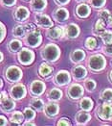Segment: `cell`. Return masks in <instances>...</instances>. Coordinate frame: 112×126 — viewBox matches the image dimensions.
<instances>
[{"mask_svg":"<svg viewBox=\"0 0 112 126\" xmlns=\"http://www.w3.org/2000/svg\"><path fill=\"white\" fill-rule=\"evenodd\" d=\"M61 55V47L56 43H48L40 50V56L42 60L50 63H57Z\"/></svg>","mask_w":112,"mask_h":126,"instance_id":"obj_1","label":"cell"},{"mask_svg":"<svg viewBox=\"0 0 112 126\" xmlns=\"http://www.w3.org/2000/svg\"><path fill=\"white\" fill-rule=\"evenodd\" d=\"M106 59L102 54H94L91 55L87 60V66L93 72L102 71L106 66Z\"/></svg>","mask_w":112,"mask_h":126,"instance_id":"obj_2","label":"cell"},{"mask_svg":"<svg viewBox=\"0 0 112 126\" xmlns=\"http://www.w3.org/2000/svg\"><path fill=\"white\" fill-rule=\"evenodd\" d=\"M42 41H43V37L41 35L40 31L37 30V29H35L33 31L28 32L26 34V36L24 37V39H23L24 43L30 48L39 47L41 43H42Z\"/></svg>","mask_w":112,"mask_h":126,"instance_id":"obj_3","label":"cell"},{"mask_svg":"<svg viewBox=\"0 0 112 126\" xmlns=\"http://www.w3.org/2000/svg\"><path fill=\"white\" fill-rule=\"evenodd\" d=\"M4 76L5 79L9 83H17L20 82L23 78V71L19 66L17 65H9L4 70Z\"/></svg>","mask_w":112,"mask_h":126,"instance_id":"obj_4","label":"cell"},{"mask_svg":"<svg viewBox=\"0 0 112 126\" xmlns=\"http://www.w3.org/2000/svg\"><path fill=\"white\" fill-rule=\"evenodd\" d=\"M35 59H36V54L29 47H22L17 52V61L24 66L31 65L35 62Z\"/></svg>","mask_w":112,"mask_h":126,"instance_id":"obj_5","label":"cell"},{"mask_svg":"<svg viewBox=\"0 0 112 126\" xmlns=\"http://www.w3.org/2000/svg\"><path fill=\"white\" fill-rule=\"evenodd\" d=\"M96 116L102 121L112 120V102H103L96 110Z\"/></svg>","mask_w":112,"mask_h":126,"instance_id":"obj_6","label":"cell"},{"mask_svg":"<svg viewBox=\"0 0 112 126\" xmlns=\"http://www.w3.org/2000/svg\"><path fill=\"white\" fill-rule=\"evenodd\" d=\"M27 93H28V91H27L26 86L22 83L17 82V83H14L11 87L9 94L13 100L17 101V100L24 99L27 95Z\"/></svg>","mask_w":112,"mask_h":126,"instance_id":"obj_7","label":"cell"},{"mask_svg":"<svg viewBox=\"0 0 112 126\" xmlns=\"http://www.w3.org/2000/svg\"><path fill=\"white\" fill-rule=\"evenodd\" d=\"M72 75L68 70L61 69L59 70L53 77V82L54 84L58 87H65L71 83Z\"/></svg>","mask_w":112,"mask_h":126,"instance_id":"obj_8","label":"cell"},{"mask_svg":"<svg viewBox=\"0 0 112 126\" xmlns=\"http://www.w3.org/2000/svg\"><path fill=\"white\" fill-rule=\"evenodd\" d=\"M84 94V87L78 83L71 84L66 89V95L73 101L81 99Z\"/></svg>","mask_w":112,"mask_h":126,"instance_id":"obj_9","label":"cell"},{"mask_svg":"<svg viewBox=\"0 0 112 126\" xmlns=\"http://www.w3.org/2000/svg\"><path fill=\"white\" fill-rule=\"evenodd\" d=\"M46 91V84L41 80H33L29 86V92L33 97H40Z\"/></svg>","mask_w":112,"mask_h":126,"instance_id":"obj_10","label":"cell"},{"mask_svg":"<svg viewBox=\"0 0 112 126\" xmlns=\"http://www.w3.org/2000/svg\"><path fill=\"white\" fill-rule=\"evenodd\" d=\"M35 20H36L37 25L40 28L49 29V28L54 26V22H53L51 17L49 16L43 14V13H36Z\"/></svg>","mask_w":112,"mask_h":126,"instance_id":"obj_11","label":"cell"},{"mask_svg":"<svg viewBox=\"0 0 112 126\" xmlns=\"http://www.w3.org/2000/svg\"><path fill=\"white\" fill-rule=\"evenodd\" d=\"M12 16L17 22H25L30 17V10L25 6H17L13 11Z\"/></svg>","mask_w":112,"mask_h":126,"instance_id":"obj_12","label":"cell"},{"mask_svg":"<svg viewBox=\"0 0 112 126\" xmlns=\"http://www.w3.org/2000/svg\"><path fill=\"white\" fill-rule=\"evenodd\" d=\"M60 105L56 103V101H49L46 103L43 108V113L46 117L48 118H54L59 115L60 113Z\"/></svg>","mask_w":112,"mask_h":126,"instance_id":"obj_13","label":"cell"},{"mask_svg":"<svg viewBox=\"0 0 112 126\" xmlns=\"http://www.w3.org/2000/svg\"><path fill=\"white\" fill-rule=\"evenodd\" d=\"M46 36H47L48 39H50L52 41H59V40H61L62 38L65 37L64 27H61V26L51 27V28L47 29V31H46Z\"/></svg>","mask_w":112,"mask_h":126,"instance_id":"obj_14","label":"cell"},{"mask_svg":"<svg viewBox=\"0 0 112 126\" xmlns=\"http://www.w3.org/2000/svg\"><path fill=\"white\" fill-rule=\"evenodd\" d=\"M91 14V8L86 3L82 2L75 8V16L80 19H85L87 18Z\"/></svg>","mask_w":112,"mask_h":126,"instance_id":"obj_15","label":"cell"},{"mask_svg":"<svg viewBox=\"0 0 112 126\" xmlns=\"http://www.w3.org/2000/svg\"><path fill=\"white\" fill-rule=\"evenodd\" d=\"M16 107L15 100H13L12 97H5V98H1L0 100V109L3 113L5 114H11Z\"/></svg>","mask_w":112,"mask_h":126,"instance_id":"obj_16","label":"cell"},{"mask_svg":"<svg viewBox=\"0 0 112 126\" xmlns=\"http://www.w3.org/2000/svg\"><path fill=\"white\" fill-rule=\"evenodd\" d=\"M64 33H65V37L70 39V40H74L77 39L80 34H81V29L80 26L76 23H69L66 26H64Z\"/></svg>","mask_w":112,"mask_h":126,"instance_id":"obj_17","label":"cell"},{"mask_svg":"<svg viewBox=\"0 0 112 126\" xmlns=\"http://www.w3.org/2000/svg\"><path fill=\"white\" fill-rule=\"evenodd\" d=\"M69 11L67 10L65 7L60 6L59 8H57L53 13V18L57 22L61 23V22H65L69 18Z\"/></svg>","mask_w":112,"mask_h":126,"instance_id":"obj_18","label":"cell"},{"mask_svg":"<svg viewBox=\"0 0 112 126\" xmlns=\"http://www.w3.org/2000/svg\"><path fill=\"white\" fill-rule=\"evenodd\" d=\"M87 74H88V71H87L86 67L82 65V64H78V65L74 66L71 70L72 77L76 81H81V80L85 79Z\"/></svg>","mask_w":112,"mask_h":126,"instance_id":"obj_19","label":"cell"},{"mask_svg":"<svg viewBox=\"0 0 112 126\" xmlns=\"http://www.w3.org/2000/svg\"><path fill=\"white\" fill-rule=\"evenodd\" d=\"M37 72L40 77L44 79H48L49 77H51L52 73L54 72V66L48 62H44L39 64Z\"/></svg>","mask_w":112,"mask_h":126,"instance_id":"obj_20","label":"cell"},{"mask_svg":"<svg viewBox=\"0 0 112 126\" xmlns=\"http://www.w3.org/2000/svg\"><path fill=\"white\" fill-rule=\"evenodd\" d=\"M91 118L92 116L89 114V112L82 111V110L79 111L75 116V120L77 125H86L91 120Z\"/></svg>","mask_w":112,"mask_h":126,"instance_id":"obj_21","label":"cell"},{"mask_svg":"<svg viewBox=\"0 0 112 126\" xmlns=\"http://www.w3.org/2000/svg\"><path fill=\"white\" fill-rule=\"evenodd\" d=\"M47 6H48L47 0H31L30 1L31 10L35 13H42L43 11L46 10Z\"/></svg>","mask_w":112,"mask_h":126,"instance_id":"obj_22","label":"cell"},{"mask_svg":"<svg viewBox=\"0 0 112 126\" xmlns=\"http://www.w3.org/2000/svg\"><path fill=\"white\" fill-rule=\"evenodd\" d=\"M85 57H86L85 52L82 49H80V48L74 49L70 54V60H71L72 63H82V61H84Z\"/></svg>","mask_w":112,"mask_h":126,"instance_id":"obj_23","label":"cell"},{"mask_svg":"<svg viewBox=\"0 0 112 126\" xmlns=\"http://www.w3.org/2000/svg\"><path fill=\"white\" fill-rule=\"evenodd\" d=\"M24 119H25V117H24L23 113L20 111H14V110L11 113L10 118H9L11 123L16 124V125H21L24 122Z\"/></svg>","mask_w":112,"mask_h":126,"instance_id":"obj_24","label":"cell"},{"mask_svg":"<svg viewBox=\"0 0 112 126\" xmlns=\"http://www.w3.org/2000/svg\"><path fill=\"white\" fill-rule=\"evenodd\" d=\"M47 98L50 101H60L62 96H63V93L61 89L59 88H52L51 90H49L47 92Z\"/></svg>","mask_w":112,"mask_h":126,"instance_id":"obj_25","label":"cell"},{"mask_svg":"<svg viewBox=\"0 0 112 126\" xmlns=\"http://www.w3.org/2000/svg\"><path fill=\"white\" fill-rule=\"evenodd\" d=\"M79 106L82 111H86V112H91L93 107H94V101L92 100L90 97H83L80 99L79 102Z\"/></svg>","mask_w":112,"mask_h":126,"instance_id":"obj_26","label":"cell"},{"mask_svg":"<svg viewBox=\"0 0 112 126\" xmlns=\"http://www.w3.org/2000/svg\"><path fill=\"white\" fill-rule=\"evenodd\" d=\"M23 47V43L20 41V39H12L8 43V49L12 53H17L21 48Z\"/></svg>","mask_w":112,"mask_h":126,"instance_id":"obj_27","label":"cell"},{"mask_svg":"<svg viewBox=\"0 0 112 126\" xmlns=\"http://www.w3.org/2000/svg\"><path fill=\"white\" fill-rule=\"evenodd\" d=\"M106 30V23L104 21L99 18L98 20L96 21V23L94 24V27H93V34L95 36H101L103 32Z\"/></svg>","mask_w":112,"mask_h":126,"instance_id":"obj_28","label":"cell"},{"mask_svg":"<svg viewBox=\"0 0 112 126\" xmlns=\"http://www.w3.org/2000/svg\"><path fill=\"white\" fill-rule=\"evenodd\" d=\"M29 105L33 109H35L37 112H41V111H43V108H44L45 103H44V101L41 98H39V97H33L30 100Z\"/></svg>","mask_w":112,"mask_h":126,"instance_id":"obj_29","label":"cell"},{"mask_svg":"<svg viewBox=\"0 0 112 126\" xmlns=\"http://www.w3.org/2000/svg\"><path fill=\"white\" fill-rule=\"evenodd\" d=\"M28 31L25 25H16L12 29V35L14 36V38H17V39H24Z\"/></svg>","mask_w":112,"mask_h":126,"instance_id":"obj_30","label":"cell"},{"mask_svg":"<svg viewBox=\"0 0 112 126\" xmlns=\"http://www.w3.org/2000/svg\"><path fill=\"white\" fill-rule=\"evenodd\" d=\"M37 111L35 109H33L31 106L29 107H26L24 110H23V115L25 117V120H34L37 116Z\"/></svg>","mask_w":112,"mask_h":126,"instance_id":"obj_31","label":"cell"},{"mask_svg":"<svg viewBox=\"0 0 112 126\" xmlns=\"http://www.w3.org/2000/svg\"><path fill=\"white\" fill-rule=\"evenodd\" d=\"M98 16H99V18H101V19H102V20L104 21L106 24H109V22H110V20H111L112 14L109 10L102 9V10H101L100 12H99Z\"/></svg>","mask_w":112,"mask_h":126,"instance_id":"obj_32","label":"cell"},{"mask_svg":"<svg viewBox=\"0 0 112 126\" xmlns=\"http://www.w3.org/2000/svg\"><path fill=\"white\" fill-rule=\"evenodd\" d=\"M83 87H84V90H86L87 92L89 93H92L96 90L97 88V83L94 79H91V78H87L84 80L83 82Z\"/></svg>","mask_w":112,"mask_h":126,"instance_id":"obj_33","label":"cell"},{"mask_svg":"<svg viewBox=\"0 0 112 126\" xmlns=\"http://www.w3.org/2000/svg\"><path fill=\"white\" fill-rule=\"evenodd\" d=\"M100 97L103 102H112V89L106 88L102 90L100 94Z\"/></svg>","mask_w":112,"mask_h":126,"instance_id":"obj_34","label":"cell"},{"mask_svg":"<svg viewBox=\"0 0 112 126\" xmlns=\"http://www.w3.org/2000/svg\"><path fill=\"white\" fill-rule=\"evenodd\" d=\"M97 40L94 38V37H88L86 40H85V42H84V46L86 49L88 50H94L96 47H97Z\"/></svg>","mask_w":112,"mask_h":126,"instance_id":"obj_35","label":"cell"},{"mask_svg":"<svg viewBox=\"0 0 112 126\" xmlns=\"http://www.w3.org/2000/svg\"><path fill=\"white\" fill-rule=\"evenodd\" d=\"M103 44H110L112 43V30H105L100 36Z\"/></svg>","mask_w":112,"mask_h":126,"instance_id":"obj_36","label":"cell"},{"mask_svg":"<svg viewBox=\"0 0 112 126\" xmlns=\"http://www.w3.org/2000/svg\"><path fill=\"white\" fill-rule=\"evenodd\" d=\"M89 4L94 9H102L106 4V0H89Z\"/></svg>","mask_w":112,"mask_h":126,"instance_id":"obj_37","label":"cell"},{"mask_svg":"<svg viewBox=\"0 0 112 126\" xmlns=\"http://www.w3.org/2000/svg\"><path fill=\"white\" fill-rule=\"evenodd\" d=\"M7 35V28L6 26L0 21V43L3 42Z\"/></svg>","mask_w":112,"mask_h":126,"instance_id":"obj_38","label":"cell"},{"mask_svg":"<svg viewBox=\"0 0 112 126\" xmlns=\"http://www.w3.org/2000/svg\"><path fill=\"white\" fill-rule=\"evenodd\" d=\"M57 125L58 126H71L72 123L69 118H67V117H61V118H60V119L58 120Z\"/></svg>","mask_w":112,"mask_h":126,"instance_id":"obj_39","label":"cell"},{"mask_svg":"<svg viewBox=\"0 0 112 126\" xmlns=\"http://www.w3.org/2000/svg\"><path fill=\"white\" fill-rule=\"evenodd\" d=\"M17 0H0V3L1 5H3L4 7H7V8H12L13 6H15Z\"/></svg>","mask_w":112,"mask_h":126,"instance_id":"obj_40","label":"cell"},{"mask_svg":"<svg viewBox=\"0 0 112 126\" xmlns=\"http://www.w3.org/2000/svg\"><path fill=\"white\" fill-rule=\"evenodd\" d=\"M102 52L105 55L112 56V43L110 44H104V46L102 47Z\"/></svg>","mask_w":112,"mask_h":126,"instance_id":"obj_41","label":"cell"},{"mask_svg":"<svg viewBox=\"0 0 112 126\" xmlns=\"http://www.w3.org/2000/svg\"><path fill=\"white\" fill-rule=\"evenodd\" d=\"M9 124V120L3 115H0V126H6Z\"/></svg>","mask_w":112,"mask_h":126,"instance_id":"obj_42","label":"cell"},{"mask_svg":"<svg viewBox=\"0 0 112 126\" xmlns=\"http://www.w3.org/2000/svg\"><path fill=\"white\" fill-rule=\"evenodd\" d=\"M71 0H55V3L59 6H65L68 3H70Z\"/></svg>","mask_w":112,"mask_h":126,"instance_id":"obj_43","label":"cell"},{"mask_svg":"<svg viewBox=\"0 0 112 126\" xmlns=\"http://www.w3.org/2000/svg\"><path fill=\"white\" fill-rule=\"evenodd\" d=\"M22 125H24V126H36L37 124L35 123V122H33L32 120H25V122H23L22 123Z\"/></svg>","mask_w":112,"mask_h":126,"instance_id":"obj_44","label":"cell"},{"mask_svg":"<svg viewBox=\"0 0 112 126\" xmlns=\"http://www.w3.org/2000/svg\"><path fill=\"white\" fill-rule=\"evenodd\" d=\"M3 59H4V55H3V53L0 51V63H2Z\"/></svg>","mask_w":112,"mask_h":126,"instance_id":"obj_45","label":"cell"},{"mask_svg":"<svg viewBox=\"0 0 112 126\" xmlns=\"http://www.w3.org/2000/svg\"><path fill=\"white\" fill-rule=\"evenodd\" d=\"M108 78H109V80H110V82L112 83V69L110 70V72L108 74Z\"/></svg>","mask_w":112,"mask_h":126,"instance_id":"obj_46","label":"cell"},{"mask_svg":"<svg viewBox=\"0 0 112 126\" xmlns=\"http://www.w3.org/2000/svg\"><path fill=\"white\" fill-rule=\"evenodd\" d=\"M2 88H3V81L0 79V90H1Z\"/></svg>","mask_w":112,"mask_h":126,"instance_id":"obj_47","label":"cell"},{"mask_svg":"<svg viewBox=\"0 0 112 126\" xmlns=\"http://www.w3.org/2000/svg\"><path fill=\"white\" fill-rule=\"evenodd\" d=\"M77 2H80V3H82V2H85V1H87V0H76Z\"/></svg>","mask_w":112,"mask_h":126,"instance_id":"obj_48","label":"cell"},{"mask_svg":"<svg viewBox=\"0 0 112 126\" xmlns=\"http://www.w3.org/2000/svg\"><path fill=\"white\" fill-rule=\"evenodd\" d=\"M108 25H110V26L112 27V17H111V20H110V22H109V24H108Z\"/></svg>","mask_w":112,"mask_h":126,"instance_id":"obj_49","label":"cell"},{"mask_svg":"<svg viewBox=\"0 0 112 126\" xmlns=\"http://www.w3.org/2000/svg\"><path fill=\"white\" fill-rule=\"evenodd\" d=\"M1 98H2V94L0 93V100H1Z\"/></svg>","mask_w":112,"mask_h":126,"instance_id":"obj_50","label":"cell"},{"mask_svg":"<svg viewBox=\"0 0 112 126\" xmlns=\"http://www.w3.org/2000/svg\"><path fill=\"white\" fill-rule=\"evenodd\" d=\"M24 1H31V0H24Z\"/></svg>","mask_w":112,"mask_h":126,"instance_id":"obj_51","label":"cell"}]
</instances>
